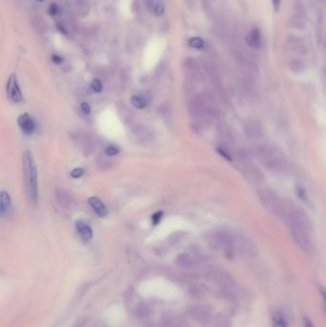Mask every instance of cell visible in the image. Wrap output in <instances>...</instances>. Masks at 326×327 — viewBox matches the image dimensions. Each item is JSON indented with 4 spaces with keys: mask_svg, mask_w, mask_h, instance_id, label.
Masks as SVG:
<instances>
[{
    "mask_svg": "<svg viewBox=\"0 0 326 327\" xmlns=\"http://www.w3.org/2000/svg\"><path fill=\"white\" fill-rule=\"evenodd\" d=\"M284 220L289 227L294 241L300 249L307 251L310 248V222L307 216L299 208L287 203Z\"/></svg>",
    "mask_w": 326,
    "mask_h": 327,
    "instance_id": "1",
    "label": "cell"
},
{
    "mask_svg": "<svg viewBox=\"0 0 326 327\" xmlns=\"http://www.w3.org/2000/svg\"><path fill=\"white\" fill-rule=\"evenodd\" d=\"M256 157L259 162L269 171L283 172L288 168V162L284 155L272 145H260L256 149Z\"/></svg>",
    "mask_w": 326,
    "mask_h": 327,
    "instance_id": "2",
    "label": "cell"
},
{
    "mask_svg": "<svg viewBox=\"0 0 326 327\" xmlns=\"http://www.w3.org/2000/svg\"><path fill=\"white\" fill-rule=\"evenodd\" d=\"M22 156L27 193L30 201L36 204L37 201V171L35 160L32 152L29 150L24 151Z\"/></svg>",
    "mask_w": 326,
    "mask_h": 327,
    "instance_id": "3",
    "label": "cell"
},
{
    "mask_svg": "<svg viewBox=\"0 0 326 327\" xmlns=\"http://www.w3.org/2000/svg\"><path fill=\"white\" fill-rule=\"evenodd\" d=\"M258 198L264 208L274 217L284 219L287 210V203L282 201L274 191L261 189L258 191Z\"/></svg>",
    "mask_w": 326,
    "mask_h": 327,
    "instance_id": "4",
    "label": "cell"
},
{
    "mask_svg": "<svg viewBox=\"0 0 326 327\" xmlns=\"http://www.w3.org/2000/svg\"><path fill=\"white\" fill-rule=\"evenodd\" d=\"M211 280L215 281L222 291L229 296H235L237 292V287L233 280V278L222 270H215L210 274Z\"/></svg>",
    "mask_w": 326,
    "mask_h": 327,
    "instance_id": "5",
    "label": "cell"
},
{
    "mask_svg": "<svg viewBox=\"0 0 326 327\" xmlns=\"http://www.w3.org/2000/svg\"><path fill=\"white\" fill-rule=\"evenodd\" d=\"M191 109L198 116H214L217 112L215 102L205 96L194 99Z\"/></svg>",
    "mask_w": 326,
    "mask_h": 327,
    "instance_id": "6",
    "label": "cell"
},
{
    "mask_svg": "<svg viewBox=\"0 0 326 327\" xmlns=\"http://www.w3.org/2000/svg\"><path fill=\"white\" fill-rule=\"evenodd\" d=\"M233 54L240 66H243L247 69H252L254 65V61L253 56L246 50V48L240 44H234L233 47Z\"/></svg>",
    "mask_w": 326,
    "mask_h": 327,
    "instance_id": "7",
    "label": "cell"
},
{
    "mask_svg": "<svg viewBox=\"0 0 326 327\" xmlns=\"http://www.w3.org/2000/svg\"><path fill=\"white\" fill-rule=\"evenodd\" d=\"M190 315L201 325H207L212 320L213 309L208 305H197L191 309Z\"/></svg>",
    "mask_w": 326,
    "mask_h": 327,
    "instance_id": "8",
    "label": "cell"
},
{
    "mask_svg": "<svg viewBox=\"0 0 326 327\" xmlns=\"http://www.w3.org/2000/svg\"><path fill=\"white\" fill-rule=\"evenodd\" d=\"M287 49L296 55H305L307 53V47L304 40L300 36L290 35L286 39Z\"/></svg>",
    "mask_w": 326,
    "mask_h": 327,
    "instance_id": "9",
    "label": "cell"
},
{
    "mask_svg": "<svg viewBox=\"0 0 326 327\" xmlns=\"http://www.w3.org/2000/svg\"><path fill=\"white\" fill-rule=\"evenodd\" d=\"M7 94L9 99L13 102V103H20L23 101V97L20 91V88L18 86L17 80H16V77L15 75H12L8 80L7 83Z\"/></svg>",
    "mask_w": 326,
    "mask_h": 327,
    "instance_id": "10",
    "label": "cell"
},
{
    "mask_svg": "<svg viewBox=\"0 0 326 327\" xmlns=\"http://www.w3.org/2000/svg\"><path fill=\"white\" fill-rule=\"evenodd\" d=\"M245 135L251 140H258L264 135L262 125L254 120H248L244 124Z\"/></svg>",
    "mask_w": 326,
    "mask_h": 327,
    "instance_id": "11",
    "label": "cell"
},
{
    "mask_svg": "<svg viewBox=\"0 0 326 327\" xmlns=\"http://www.w3.org/2000/svg\"><path fill=\"white\" fill-rule=\"evenodd\" d=\"M17 124L20 129L22 130V132L25 133L26 135H32L36 130V122L33 119V117H31L27 113L19 116L17 120Z\"/></svg>",
    "mask_w": 326,
    "mask_h": 327,
    "instance_id": "12",
    "label": "cell"
},
{
    "mask_svg": "<svg viewBox=\"0 0 326 327\" xmlns=\"http://www.w3.org/2000/svg\"><path fill=\"white\" fill-rule=\"evenodd\" d=\"M243 164H244L243 173L248 180L254 183H259L263 180L262 173L257 168L254 167V165H252L251 163H243Z\"/></svg>",
    "mask_w": 326,
    "mask_h": 327,
    "instance_id": "13",
    "label": "cell"
},
{
    "mask_svg": "<svg viewBox=\"0 0 326 327\" xmlns=\"http://www.w3.org/2000/svg\"><path fill=\"white\" fill-rule=\"evenodd\" d=\"M76 229H77V232L79 237L82 240L89 241L93 238V230L90 228V226L86 222L82 220H78L76 222Z\"/></svg>",
    "mask_w": 326,
    "mask_h": 327,
    "instance_id": "14",
    "label": "cell"
},
{
    "mask_svg": "<svg viewBox=\"0 0 326 327\" xmlns=\"http://www.w3.org/2000/svg\"><path fill=\"white\" fill-rule=\"evenodd\" d=\"M245 41H246L247 45H248L250 48L254 49V50L259 49V48L261 47V44H262L260 31H259L258 29H256V28L252 29V30L246 35Z\"/></svg>",
    "mask_w": 326,
    "mask_h": 327,
    "instance_id": "15",
    "label": "cell"
},
{
    "mask_svg": "<svg viewBox=\"0 0 326 327\" xmlns=\"http://www.w3.org/2000/svg\"><path fill=\"white\" fill-rule=\"evenodd\" d=\"M88 203L100 218H105L108 215V209L106 205L98 197H90L88 199Z\"/></svg>",
    "mask_w": 326,
    "mask_h": 327,
    "instance_id": "16",
    "label": "cell"
},
{
    "mask_svg": "<svg viewBox=\"0 0 326 327\" xmlns=\"http://www.w3.org/2000/svg\"><path fill=\"white\" fill-rule=\"evenodd\" d=\"M11 205H12V202H11V198L9 194L5 191H2L1 196H0V212L2 216L8 213V211L11 209Z\"/></svg>",
    "mask_w": 326,
    "mask_h": 327,
    "instance_id": "17",
    "label": "cell"
},
{
    "mask_svg": "<svg viewBox=\"0 0 326 327\" xmlns=\"http://www.w3.org/2000/svg\"><path fill=\"white\" fill-rule=\"evenodd\" d=\"M56 194H57V198H58V201H59L61 206H62L64 208H70V205H71L72 201L70 199V196L63 189L58 188Z\"/></svg>",
    "mask_w": 326,
    "mask_h": 327,
    "instance_id": "18",
    "label": "cell"
},
{
    "mask_svg": "<svg viewBox=\"0 0 326 327\" xmlns=\"http://www.w3.org/2000/svg\"><path fill=\"white\" fill-rule=\"evenodd\" d=\"M305 24L304 18L298 15H293L289 19V26L294 29L303 30L305 28Z\"/></svg>",
    "mask_w": 326,
    "mask_h": 327,
    "instance_id": "19",
    "label": "cell"
},
{
    "mask_svg": "<svg viewBox=\"0 0 326 327\" xmlns=\"http://www.w3.org/2000/svg\"><path fill=\"white\" fill-rule=\"evenodd\" d=\"M274 327H288V323L281 312H277L273 317Z\"/></svg>",
    "mask_w": 326,
    "mask_h": 327,
    "instance_id": "20",
    "label": "cell"
},
{
    "mask_svg": "<svg viewBox=\"0 0 326 327\" xmlns=\"http://www.w3.org/2000/svg\"><path fill=\"white\" fill-rule=\"evenodd\" d=\"M289 67L293 72L300 73L304 70V63L300 60H292L289 62Z\"/></svg>",
    "mask_w": 326,
    "mask_h": 327,
    "instance_id": "21",
    "label": "cell"
},
{
    "mask_svg": "<svg viewBox=\"0 0 326 327\" xmlns=\"http://www.w3.org/2000/svg\"><path fill=\"white\" fill-rule=\"evenodd\" d=\"M131 103L132 105L136 108V109H144L146 107V101L144 98L140 97V96H133L131 98Z\"/></svg>",
    "mask_w": 326,
    "mask_h": 327,
    "instance_id": "22",
    "label": "cell"
},
{
    "mask_svg": "<svg viewBox=\"0 0 326 327\" xmlns=\"http://www.w3.org/2000/svg\"><path fill=\"white\" fill-rule=\"evenodd\" d=\"M232 324L231 321L225 317V316H219L216 319V322L214 324V327H231Z\"/></svg>",
    "mask_w": 326,
    "mask_h": 327,
    "instance_id": "23",
    "label": "cell"
},
{
    "mask_svg": "<svg viewBox=\"0 0 326 327\" xmlns=\"http://www.w3.org/2000/svg\"><path fill=\"white\" fill-rule=\"evenodd\" d=\"M189 45L195 49H201L204 47V41L200 37H192L188 41Z\"/></svg>",
    "mask_w": 326,
    "mask_h": 327,
    "instance_id": "24",
    "label": "cell"
},
{
    "mask_svg": "<svg viewBox=\"0 0 326 327\" xmlns=\"http://www.w3.org/2000/svg\"><path fill=\"white\" fill-rule=\"evenodd\" d=\"M165 9H166V6H165V3L163 0H158L156 5H155V8H154V12H155V15L156 16H162L164 13H165Z\"/></svg>",
    "mask_w": 326,
    "mask_h": 327,
    "instance_id": "25",
    "label": "cell"
},
{
    "mask_svg": "<svg viewBox=\"0 0 326 327\" xmlns=\"http://www.w3.org/2000/svg\"><path fill=\"white\" fill-rule=\"evenodd\" d=\"M91 87H92V89H93L95 92L100 93V92H102V90H103V83H102V81H101L100 79L95 78V79H93L92 82H91Z\"/></svg>",
    "mask_w": 326,
    "mask_h": 327,
    "instance_id": "26",
    "label": "cell"
},
{
    "mask_svg": "<svg viewBox=\"0 0 326 327\" xmlns=\"http://www.w3.org/2000/svg\"><path fill=\"white\" fill-rule=\"evenodd\" d=\"M106 154L109 156H116L120 153V149L115 145H109L106 148Z\"/></svg>",
    "mask_w": 326,
    "mask_h": 327,
    "instance_id": "27",
    "label": "cell"
},
{
    "mask_svg": "<svg viewBox=\"0 0 326 327\" xmlns=\"http://www.w3.org/2000/svg\"><path fill=\"white\" fill-rule=\"evenodd\" d=\"M163 215H164V213L161 212V211H159V212L155 213V214L152 216V218H151V222H152V224H153L154 226H156V225H158V224L160 223V221L162 220V218H163Z\"/></svg>",
    "mask_w": 326,
    "mask_h": 327,
    "instance_id": "28",
    "label": "cell"
},
{
    "mask_svg": "<svg viewBox=\"0 0 326 327\" xmlns=\"http://www.w3.org/2000/svg\"><path fill=\"white\" fill-rule=\"evenodd\" d=\"M84 173V171L80 168H77V169H74L71 173H70V176L72 178H75V179H78V178H80Z\"/></svg>",
    "mask_w": 326,
    "mask_h": 327,
    "instance_id": "29",
    "label": "cell"
},
{
    "mask_svg": "<svg viewBox=\"0 0 326 327\" xmlns=\"http://www.w3.org/2000/svg\"><path fill=\"white\" fill-rule=\"evenodd\" d=\"M80 108H81V110H82L85 114H90L91 109H90V106H89L87 103H82L81 106H80Z\"/></svg>",
    "mask_w": 326,
    "mask_h": 327,
    "instance_id": "30",
    "label": "cell"
},
{
    "mask_svg": "<svg viewBox=\"0 0 326 327\" xmlns=\"http://www.w3.org/2000/svg\"><path fill=\"white\" fill-rule=\"evenodd\" d=\"M58 11H59V8H58L57 5H54V4H53V5H51L50 8H49V13H50L51 16H56L57 13H58Z\"/></svg>",
    "mask_w": 326,
    "mask_h": 327,
    "instance_id": "31",
    "label": "cell"
},
{
    "mask_svg": "<svg viewBox=\"0 0 326 327\" xmlns=\"http://www.w3.org/2000/svg\"><path fill=\"white\" fill-rule=\"evenodd\" d=\"M52 60H53V62H54L55 63H57V64H60V63H62V59L60 56H57V55H54V56L52 57Z\"/></svg>",
    "mask_w": 326,
    "mask_h": 327,
    "instance_id": "32",
    "label": "cell"
},
{
    "mask_svg": "<svg viewBox=\"0 0 326 327\" xmlns=\"http://www.w3.org/2000/svg\"><path fill=\"white\" fill-rule=\"evenodd\" d=\"M273 5H274V8H275L276 12H278L279 8V5H280V0H273Z\"/></svg>",
    "mask_w": 326,
    "mask_h": 327,
    "instance_id": "33",
    "label": "cell"
},
{
    "mask_svg": "<svg viewBox=\"0 0 326 327\" xmlns=\"http://www.w3.org/2000/svg\"><path fill=\"white\" fill-rule=\"evenodd\" d=\"M304 327H314V326L309 319H305L304 320Z\"/></svg>",
    "mask_w": 326,
    "mask_h": 327,
    "instance_id": "34",
    "label": "cell"
},
{
    "mask_svg": "<svg viewBox=\"0 0 326 327\" xmlns=\"http://www.w3.org/2000/svg\"><path fill=\"white\" fill-rule=\"evenodd\" d=\"M145 1L147 8L150 10L151 7H153V0H145Z\"/></svg>",
    "mask_w": 326,
    "mask_h": 327,
    "instance_id": "35",
    "label": "cell"
},
{
    "mask_svg": "<svg viewBox=\"0 0 326 327\" xmlns=\"http://www.w3.org/2000/svg\"><path fill=\"white\" fill-rule=\"evenodd\" d=\"M322 294H323V296H324V300H325V305H326V289H323V290H322Z\"/></svg>",
    "mask_w": 326,
    "mask_h": 327,
    "instance_id": "36",
    "label": "cell"
},
{
    "mask_svg": "<svg viewBox=\"0 0 326 327\" xmlns=\"http://www.w3.org/2000/svg\"><path fill=\"white\" fill-rule=\"evenodd\" d=\"M37 1H39V2H41V1H43V0H37Z\"/></svg>",
    "mask_w": 326,
    "mask_h": 327,
    "instance_id": "37",
    "label": "cell"
}]
</instances>
